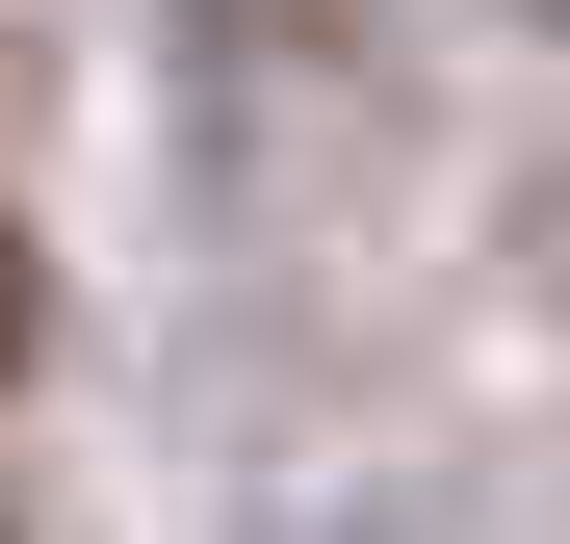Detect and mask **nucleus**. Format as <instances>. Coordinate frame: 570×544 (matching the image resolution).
<instances>
[{
  "label": "nucleus",
  "instance_id": "obj_1",
  "mask_svg": "<svg viewBox=\"0 0 570 544\" xmlns=\"http://www.w3.org/2000/svg\"><path fill=\"white\" fill-rule=\"evenodd\" d=\"M0 363H27V234H0Z\"/></svg>",
  "mask_w": 570,
  "mask_h": 544
}]
</instances>
